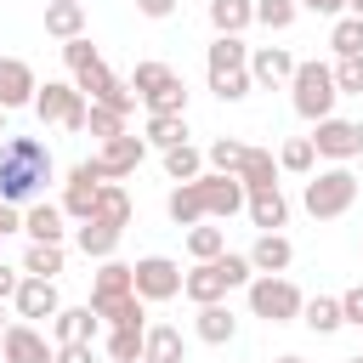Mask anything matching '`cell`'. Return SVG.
Instances as JSON below:
<instances>
[{
  "label": "cell",
  "mask_w": 363,
  "mask_h": 363,
  "mask_svg": "<svg viewBox=\"0 0 363 363\" xmlns=\"http://www.w3.org/2000/svg\"><path fill=\"white\" fill-rule=\"evenodd\" d=\"M142 363H182V329L153 323V329L142 335Z\"/></svg>",
  "instance_id": "obj_26"
},
{
  "label": "cell",
  "mask_w": 363,
  "mask_h": 363,
  "mask_svg": "<svg viewBox=\"0 0 363 363\" xmlns=\"http://www.w3.org/2000/svg\"><path fill=\"white\" fill-rule=\"evenodd\" d=\"M312 159H318L312 136H289V142L278 147V170H289V176H312Z\"/></svg>",
  "instance_id": "obj_31"
},
{
  "label": "cell",
  "mask_w": 363,
  "mask_h": 363,
  "mask_svg": "<svg viewBox=\"0 0 363 363\" xmlns=\"http://www.w3.org/2000/svg\"><path fill=\"white\" fill-rule=\"evenodd\" d=\"M96 329H102V318H96L91 306H57V318H51L57 346H62V340H96Z\"/></svg>",
  "instance_id": "obj_19"
},
{
  "label": "cell",
  "mask_w": 363,
  "mask_h": 363,
  "mask_svg": "<svg viewBox=\"0 0 363 363\" xmlns=\"http://www.w3.org/2000/svg\"><path fill=\"white\" fill-rule=\"evenodd\" d=\"M233 176L244 182V193H255V187H278V159H272L267 147H244V159H238Z\"/></svg>",
  "instance_id": "obj_20"
},
{
  "label": "cell",
  "mask_w": 363,
  "mask_h": 363,
  "mask_svg": "<svg viewBox=\"0 0 363 363\" xmlns=\"http://www.w3.org/2000/svg\"><path fill=\"white\" fill-rule=\"evenodd\" d=\"M170 79H176V68H170V62H136L130 91H136V96H153V91H164Z\"/></svg>",
  "instance_id": "obj_37"
},
{
  "label": "cell",
  "mask_w": 363,
  "mask_h": 363,
  "mask_svg": "<svg viewBox=\"0 0 363 363\" xmlns=\"http://www.w3.org/2000/svg\"><path fill=\"white\" fill-rule=\"evenodd\" d=\"M0 352H6V363H51V340L34 323H6Z\"/></svg>",
  "instance_id": "obj_15"
},
{
  "label": "cell",
  "mask_w": 363,
  "mask_h": 363,
  "mask_svg": "<svg viewBox=\"0 0 363 363\" xmlns=\"http://www.w3.org/2000/svg\"><path fill=\"white\" fill-rule=\"evenodd\" d=\"M51 182V147L40 136H6L0 142V199L28 204Z\"/></svg>",
  "instance_id": "obj_2"
},
{
  "label": "cell",
  "mask_w": 363,
  "mask_h": 363,
  "mask_svg": "<svg viewBox=\"0 0 363 363\" xmlns=\"http://www.w3.org/2000/svg\"><path fill=\"white\" fill-rule=\"evenodd\" d=\"M221 250H227V233H221V227H204V221L187 227V255H193V261H210V255H221Z\"/></svg>",
  "instance_id": "obj_35"
},
{
  "label": "cell",
  "mask_w": 363,
  "mask_h": 363,
  "mask_svg": "<svg viewBox=\"0 0 363 363\" xmlns=\"http://www.w3.org/2000/svg\"><path fill=\"white\" fill-rule=\"evenodd\" d=\"M96 193H102L96 164H91V159H85V164H74V170H68V182H62V216L85 221V216H91V204H96Z\"/></svg>",
  "instance_id": "obj_12"
},
{
  "label": "cell",
  "mask_w": 363,
  "mask_h": 363,
  "mask_svg": "<svg viewBox=\"0 0 363 363\" xmlns=\"http://www.w3.org/2000/svg\"><path fill=\"white\" fill-rule=\"evenodd\" d=\"M79 250H85V255H96V261H108V255L119 250V227H108V221L85 216V221H79Z\"/></svg>",
  "instance_id": "obj_29"
},
{
  "label": "cell",
  "mask_w": 363,
  "mask_h": 363,
  "mask_svg": "<svg viewBox=\"0 0 363 363\" xmlns=\"http://www.w3.org/2000/svg\"><path fill=\"white\" fill-rule=\"evenodd\" d=\"M62 62H68V74H79V68H91V62H96V45H91L85 34L62 40Z\"/></svg>",
  "instance_id": "obj_45"
},
{
  "label": "cell",
  "mask_w": 363,
  "mask_h": 363,
  "mask_svg": "<svg viewBox=\"0 0 363 363\" xmlns=\"http://www.w3.org/2000/svg\"><path fill=\"white\" fill-rule=\"evenodd\" d=\"M250 62V45L238 40V34H216V45H210V68H244Z\"/></svg>",
  "instance_id": "obj_38"
},
{
  "label": "cell",
  "mask_w": 363,
  "mask_h": 363,
  "mask_svg": "<svg viewBox=\"0 0 363 363\" xmlns=\"http://www.w3.org/2000/svg\"><path fill=\"white\" fill-rule=\"evenodd\" d=\"M346 363H363V352H357V357H346Z\"/></svg>",
  "instance_id": "obj_56"
},
{
  "label": "cell",
  "mask_w": 363,
  "mask_h": 363,
  "mask_svg": "<svg viewBox=\"0 0 363 363\" xmlns=\"http://www.w3.org/2000/svg\"><path fill=\"white\" fill-rule=\"evenodd\" d=\"M255 278V267H250V255H210V261H199L193 272H182V295L193 301V306H204V301H227V289H238V284H250Z\"/></svg>",
  "instance_id": "obj_3"
},
{
  "label": "cell",
  "mask_w": 363,
  "mask_h": 363,
  "mask_svg": "<svg viewBox=\"0 0 363 363\" xmlns=\"http://www.w3.org/2000/svg\"><path fill=\"white\" fill-rule=\"evenodd\" d=\"M306 216H318V221H335V216H346L352 210V199H357V176L346 170V164H335V170H318L312 182H306Z\"/></svg>",
  "instance_id": "obj_5"
},
{
  "label": "cell",
  "mask_w": 363,
  "mask_h": 363,
  "mask_svg": "<svg viewBox=\"0 0 363 363\" xmlns=\"http://www.w3.org/2000/svg\"><path fill=\"white\" fill-rule=\"evenodd\" d=\"M142 142L164 153V147L187 142V119H182V113H147V130H142Z\"/></svg>",
  "instance_id": "obj_28"
},
{
  "label": "cell",
  "mask_w": 363,
  "mask_h": 363,
  "mask_svg": "<svg viewBox=\"0 0 363 363\" xmlns=\"http://www.w3.org/2000/svg\"><path fill=\"white\" fill-rule=\"evenodd\" d=\"M28 108L40 113V125H62V130H85V113H91V102H85L79 85H68V79H45Z\"/></svg>",
  "instance_id": "obj_6"
},
{
  "label": "cell",
  "mask_w": 363,
  "mask_h": 363,
  "mask_svg": "<svg viewBox=\"0 0 363 363\" xmlns=\"http://www.w3.org/2000/svg\"><path fill=\"white\" fill-rule=\"evenodd\" d=\"M289 261H295V244H289L284 233H261V238L250 244V267H255V272H284Z\"/></svg>",
  "instance_id": "obj_22"
},
{
  "label": "cell",
  "mask_w": 363,
  "mask_h": 363,
  "mask_svg": "<svg viewBox=\"0 0 363 363\" xmlns=\"http://www.w3.org/2000/svg\"><path fill=\"white\" fill-rule=\"evenodd\" d=\"M199 170H204V153H199V147H187V142L164 147V176H170V182H193Z\"/></svg>",
  "instance_id": "obj_32"
},
{
  "label": "cell",
  "mask_w": 363,
  "mask_h": 363,
  "mask_svg": "<svg viewBox=\"0 0 363 363\" xmlns=\"http://www.w3.org/2000/svg\"><path fill=\"white\" fill-rule=\"evenodd\" d=\"M244 68H250V79H255V85H267V91H272V85H289V74H295V57H289L284 45H255Z\"/></svg>",
  "instance_id": "obj_16"
},
{
  "label": "cell",
  "mask_w": 363,
  "mask_h": 363,
  "mask_svg": "<svg viewBox=\"0 0 363 363\" xmlns=\"http://www.w3.org/2000/svg\"><path fill=\"white\" fill-rule=\"evenodd\" d=\"M45 34H57V40L85 34V0H51L45 6Z\"/></svg>",
  "instance_id": "obj_25"
},
{
  "label": "cell",
  "mask_w": 363,
  "mask_h": 363,
  "mask_svg": "<svg viewBox=\"0 0 363 363\" xmlns=\"http://www.w3.org/2000/svg\"><path fill=\"white\" fill-rule=\"evenodd\" d=\"M0 136H6V108H0Z\"/></svg>",
  "instance_id": "obj_55"
},
{
  "label": "cell",
  "mask_w": 363,
  "mask_h": 363,
  "mask_svg": "<svg viewBox=\"0 0 363 363\" xmlns=\"http://www.w3.org/2000/svg\"><path fill=\"white\" fill-rule=\"evenodd\" d=\"M244 210H250V221H255L261 233H278V227L289 221V204H284L278 187H255V193H244Z\"/></svg>",
  "instance_id": "obj_18"
},
{
  "label": "cell",
  "mask_w": 363,
  "mask_h": 363,
  "mask_svg": "<svg viewBox=\"0 0 363 363\" xmlns=\"http://www.w3.org/2000/svg\"><path fill=\"white\" fill-rule=\"evenodd\" d=\"M142 335L147 329H108V357L113 363H142Z\"/></svg>",
  "instance_id": "obj_39"
},
{
  "label": "cell",
  "mask_w": 363,
  "mask_h": 363,
  "mask_svg": "<svg viewBox=\"0 0 363 363\" xmlns=\"http://www.w3.org/2000/svg\"><path fill=\"white\" fill-rule=\"evenodd\" d=\"M301 289L284 278V272H261V278H250V312L255 318H267V323H295L301 318Z\"/></svg>",
  "instance_id": "obj_7"
},
{
  "label": "cell",
  "mask_w": 363,
  "mask_h": 363,
  "mask_svg": "<svg viewBox=\"0 0 363 363\" xmlns=\"http://www.w3.org/2000/svg\"><path fill=\"white\" fill-rule=\"evenodd\" d=\"M136 11L159 23V17H170V11H176V0H136Z\"/></svg>",
  "instance_id": "obj_50"
},
{
  "label": "cell",
  "mask_w": 363,
  "mask_h": 363,
  "mask_svg": "<svg viewBox=\"0 0 363 363\" xmlns=\"http://www.w3.org/2000/svg\"><path fill=\"white\" fill-rule=\"evenodd\" d=\"M85 130L108 142V136H119V130H125V113H113V108H102V102H91V113H85Z\"/></svg>",
  "instance_id": "obj_44"
},
{
  "label": "cell",
  "mask_w": 363,
  "mask_h": 363,
  "mask_svg": "<svg viewBox=\"0 0 363 363\" xmlns=\"http://www.w3.org/2000/svg\"><path fill=\"white\" fill-rule=\"evenodd\" d=\"M301 323L312 329V335H335L346 318H340V295H312V301H301Z\"/></svg>",
  "instance_id": "obj_24"
},
{
  "label": "cell",
  "mask_w": 363,
  "mask_h": 363,
  "mask_svg": "<svg viewBox=\"0 0 363 363\" xmlns=\"http://www.w3.org/2000/svg\"><path fill=\"white\" fill-rule=\"evenodd\" d=\"M91 216L125 233V227H130V193H125L119 182H102V193H96V204H91Z\"/></svg>",
  "instance_id": "obj_23"
},
{
  "label": "cell",
  "mask_w": 363,
  "mask_h": 363,
  "mask_svg": "<svg viewBox=\"0 0 363 363\" xmlns=\"http://www.w3.org/2000/svg\"><path fill=\"white\" fill-rule=\"evenodd\" d=\"M278 363H301V357H295V352H289V357H278Z\"/></svg>",
  "instance_id": "obj_54"
},
{
  "label": "cell",
  "mask_w": 363,
  "mask_h": 363,
  "mask_svg": "<svg viewBox=\"0 0 363 363\" xmlns=\"http://www.w3.org/2000/svg\"><path fill=\"white\" fill-rule=\"evenodd\" d=\"M329 74H335V91L340 96H363V57H340Z\"/></svg>",
  "instance_id": "obj_43"
},
{
  "label": "cell",
  "mask_w": 363,
  "mask_h": 363,
  "mask_svg": "<svg viewBox=\"0 0 363 363\" xmlns=\"http://www.w3.org/2000/svg\"><path fill=\"white\" fill-rule=\"evenodd\" d=\"M34 91H40L34 68H28L23 57H0V108H6V113H11V108H28Z\"/></svg>",
  "instance_id": "obj_14"
},
{
  "label": "cell",
  "mask_w": 363,
  "mask_h": 363,
  "mask_svg": "<svg viewBox=\"0 0 363 363\" xmlns=\"http://www.w3.org/2000/svg\"><path fill=\"white\" fill-rule=\"evenodd\" d=\"M170 221L176 227H193V221H227L244 210V182L227 176V170H199L193 182H182L170 193Z\"/></svg>",
  "instance_id": "obj_1"
},
{
  "label": "cell",
  "mask_w": 363,
  "mask_h": 363,
  "mask_svg": "<svg viewBox=\"0 0 363 363\" xmlns=\"http://www.w3.org/2000/svg\"><path fill=\"white\" fill-rule=\"evenodd\" d=\"M301 11H318V17H340L346 11V0H295Z\"/></svg>",
  "instance_id": "obj_49"
},
{
  "label": "cell",
  "mask_w": 363,
  "mask_h": 363,
  "mask_svg": "<svg viewBox=\"0 0 363 363\" xmlns=\"http://www.w3.org/2000/svg\"><path fill=\"white\" fill-rule=\"evenodd\" d=\"M51 363H96V352H91V340H62V346H51Z\"/></svg>",
  "instance_id": "obj_46"
},
{
  "label": "cell",
  "mask_w": 363,
  "mask_h": 363,
  "mask_svg": "<svg viewBox=\"0 0 363 363\" xmlns=\"http://www.w3.org/2000/svg\"><path fill=\"white\" fill-rule=\"evenodd\" d=\"M289 96H295V113L301 119H329L335 113V74L323 68V62H295V74H289Z\"/></svg>",
  "instance_id": "obj_4"
},
{
  "label": "cell",
  "mask_w": 363,
  "mask_h": 363,
  "mask_svg": "<svg viewBox=\"0 0 363 363\" xmlns=\"http://www.w3.org/2000/svg\"><path fill=\"white\" fill-rule=\"evenodd\" d=\"M130 289H136L142 301H176V295H182V267H176L170 255H142V261L130 267Z\"/></svg>",
  "instance_id": "obj_9"
},
{
  "label": "cell",
  "mask_w": 363,
  "mask_h": 363,
  "mask_svg": "<svg viewBox=\"0 0 363 363\" xmlns=\"http://www.w3.org/2000/svg\"><path fill=\"white\" fill-rule=\"evenodd\" d=\"M6 233H23V210L11 204V199H0V238Z\"/></svg>",
  "instance_id": "obj_48"
},
{
  "label": "cell",
  "mask_w": 363,
  "mask_h": 363,
  "mask_svg": "<svg viewBox=\"0 0 363 363\" xmlns=\"http://www.w3.org/2000/svg\"><path fill=\"white\" fill-rule=\"evenodd\" d=\"M0 335H6V301H0Z\"/></svg>",
  "instance_id": "obj_53"
},
{
  "label": "cell",
  "mask_w": 363,
  "mask_h": 363,
  "mask_svg": "<svg viewBox=\"0 0 363 363\" xmlns=\"http://www.w3.org/2000/svg\"><path fill=\"white\" fill-rule=\"evenodd\" d=\"M23 233L34 238V244H62V204H28L23 210Z\"/></svg>",
  "instance_id": "obj_21"
},
{
  "label": "cell",
  "mask_w": 363,
  "mask_h": 363,
  "mask_svg": "<svg viewBox=\"0 0 363 363\" xmlns=\"http://www.w3.org/2000/svg\"><path fill=\"white\" fill-rule=\"evenodd\" d=\"M312 147H318V159H335V164H346V159H363V125H357V119H340V113H329V119H318V130H312Z\"/></svg>",
  "instance_id": "obj_10"
},
{
  "label": "cell",
  "mask_w": 363,
  "mask_h": 363,
  "mask_svg": "<svg viewBox=\"0 0 363 363\" xmlns=\"http://www.w3.org/2000/svg\"><path fill=\"white\" fill-rule=\"evenodd\" d=\"M255 23V0H210V28L216 34H244Z\"/></svg>",
  "instance_id": "obj_27"
},
{
  "label": "cell",
  "mask_w": 363,
  "mask_h": 363,
  "mask_svg": "<svg viewBox=\"0 0 363 363\" xmlns=\"http://www.w3.org/2000/svg\"><path fill=\"white\" fill-rule=\"evenodd\" d=\"M23 272H28V278H57V272H62V244H28Z\"/></svg>",
  "instance_id": "obj_36"
},
{
  "label": "cell",
  "mask_w": 363,
  "mask_h": 363,
  "mask_svg": "<svg viewBox=\"0 0 363 363\" xmlns=\"http://www.w3.org/2000/svg\"><path fill=\"white\" fill-rule=\"evenodd\" d=\"M210 91L221 102H244L255 91V79H250V68H210Z\"/></svg>",
  "instance_id": "obj_30"
},
{
  "label": "cell",
  "mask_w": 363,
  "mask_h": 363,
  "mask_svg": "<svg viewBox=\"0 0 363 363\" xmlns=\"http://www.w3.org/2000/svg\"><path fill=\"white\" fill-rule=\"evenodd\" d=\"M147 301L136 289H91V312L108 323V329H147Z\"/></svg>",
  "instance_id": "obj_11"
},
{
  "label": "cell",
  "mask_w": 363,
  "mask_h": 363,
  "mask_svg": "<svg viewBox=\"0 0 363 363\" xmlns=\"http://www.w3.org/2000/svg\"><path fill=\"white\" fill-rule=\"evenodd\" d=\"M329 45H335V57H363V17H335V28H329Z\"/></svg>",
  "instance_id": "obj_33"
},
{
  "label": "cell",
  "mask_w": 363,
  "mask_h": 363,
  "mask_svg": "<svg viewBox=\"0 0 363 363\" xmlns=\"http://www.w3.org/2000/svg\"><path fill=\"white\" fill-rule=\"evenodd\" d=\"M340 318H346V323H357V329H363V284H352V289H346V295H340Z\"/></svg>",
  "instance_id": "obj_47"
},
{
  "label": "cell",
  "mask_w": 363,
  "mask_h": 363,
  "mask_svg": "<svg viewBox=\"0 0 363 363\" xmlns=\"http://www.w3.org/2000/svg\"><path fill=\"white\" fill-rule=\"evenodd\" d=\"M295 17H301V6H295V0H255V23H267L272 34H278V28H289Z\"/></svg>",
  "instance_id": "obj_40"
},
{
  "label": "cell",
  "mask_w": 363,
  "mask_h": 363,
  "mask_svg": "<svg viewBox=\"0 0 363 363\" xmlns=\"http://www.w3.org/2000/svg\"><path fill=\"white\" fill-rule=\"evenodd\" d=\"M346 11H352V17H363V0H346Z\"/></svg>",
  "instance_id": "obj_52"
},
{
  "label": "cell",
  "mask_w": 363,
  "mask_h": 363,
  "mask_svg": "<svg viewBox=\"0 0 363 363\" xmlns=\"http://www.w3.org/2000/svg\"><path fill=\"white\" fill-rule=\"evenodd\" d=\"M193 335H199L204 346H227V340L238 335V318H233V306H221V301H204V306H199V318H193Z\"/></svg>",
  "instance_id": "obj_17"
},
{
  "label": "cell",
  "mask_w": 363,
  "mask_h": 363,
  "mask_svg": "<svg viewBox=\"0 0 363 363\" xmlns=\"http://www.w3.org/2000/svg\"><path fill=\"white\" fill-rule=\"evenodd\" d=\"M11 306H17V318H57V278H28L23 272V284H17V295H11Z\"/></svg>",
  "instance_id": "obj_13"
},
{
  "label": "cell",
  "mask_w": 363,
  "mask_h": 363,
  "mask_svg": "<svg viewBox=\"0 0 363 363\" xmlns=\"http://www.w3.org/2000/svg\"><path fill=\"white\" fill-rule=\"evenodd\" d=\"M142 102H147V113H187V85L170 79L164 91H153V96H142Z\"/></svg>",
  "instance_id": "obj_41"
},
{
  "label": "cell",
  "mask_w": 363,
  "mask_h": 363,
  "mask_svg": "<svg viewBox=\"0 0 363 363\" xmlns=\"http://www.w3.org/2000/svg\"><path fill=\"white\" fill-rule=\"evenodd\" d=\"M142 159H147V142H142L136 130H119V136H108V142L91 153V164H96V176H102V182H125Z\"/></svg>",
  "instance_id": "obj_8"
},
{
  "label": "cell",
  "mask_w": 363,
  "mask_h": 363,
  "mask_svg": "<svg viewBox=\"0 0 363 363\" xmlns=\"http://www.w3.org/2000/svg\"><path fill=\"white\" fill-rule=\"evenodd\" d=\"M17 284H23V272H11V267L0 261V301H11V295H17Z\"/></svg>",
  "instance_id": "obj_51"
},
{
  "label": "cell",
  "mask_w": 363,
  "mask_h": 363,
  "mask_svg": "<svg viewBox=\"0 0 363 363\" xmlns=\"http://www.w3.org/2000/svg\"><path fill=\"white\" fill-rule=\"evenodd\" d=\"M238 159H244V142H233V136H221V142L204 147V164H210V170H227V176H233Z\"/></svg>",
  "instance_id": "obj_42"
},
{
  "label": "cell",
  "mask_w": 363,
  "mask_h": 363,
  "mask_svg": "<svg viewBox=\"0 0 363 363\" xmlns=\"http://www.w3.org/2000/svg\"><path fill=\"white\" fill-rule=\"evenodd\" d=\"M74 85H79V96H85V102H102V96L113 91V68L96 57L91 68H79V74H74Z\"/></svg>",
  "instance_id": "obj_34"
}]
</instances>
